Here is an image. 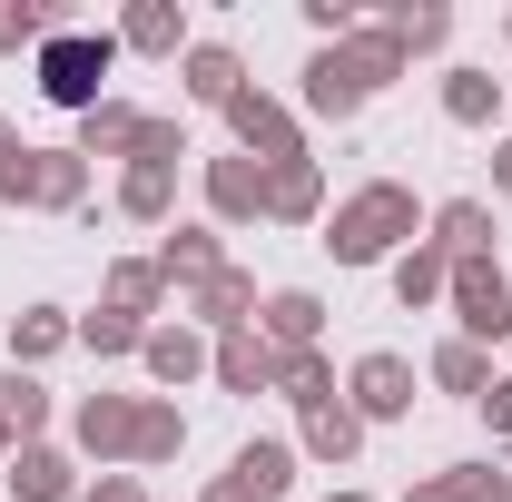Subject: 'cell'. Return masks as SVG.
<instances>
[{"label":"cell","instance_id":"obj_43","mask_svg":"<svg viewBox=\"0 0 512 502\" xmlns=\"http://www.w3.org/2000/svg\"><path fill=\"white\" fill-rule=\"evenodd\" d=\"M0 463H10V434H0Z\"/></svg>","mask_w":512,"mask_h":502},{"label":"cell","instance_id":"obj_7","mask_svg":"<svg viewBox=\"0 0 512 502\" xmlns=\"http://www.w3.org/2000/svg\"><path fill=\"white\" fill-rule=\"evenodd\" d=\"M69 434L99 473H128V443H138V394H79L69 404Z\"/></svg>","mask_w":512,"mask_h":502},{"label":"cell","instance_id":"obj_31","mask_svg":"<svg viewBox=\"0 0 512 502\" xmlns=\"http://www.w3.org/2000/svg\"><path fill=\"white\" fill-rule=\"evenodd\" d=\"M503 99H512V89L493 79V69H444V119L453 128H493V119H503Z\"/></svg>","mask_w":512,"mask_h":502},{"label":"cell","instance_id":"obj_41","mask_svg":"<svg viewBox=\"0 0 512 502\" xmlns=\"http://www.w3.org/2000/svg\"><path fill=\"white\" fill-rule=\"evenodd\" d=\"M493 188L512 197V138H493Z\"/></svg>","mask_w":512,"mask_h":502},{"label":"cell","instance_id":"obj_20","mask_svg":"<svg viewBox=\"0 0 512 502\" xmlns=\"http://www.w3.org/2000/svg\"><path fill=\"white\" fill-rule=\"evenodd\" d=\"M119 50H138V60H188V10L178 0H138L119 20Z\"/></svg>","mask_w":512,"mask_h":502},{"label":"cell","instance_id":"obj_27","mask_svg":"<svg viewBox=\"0 0 512 502\" xmlns=\"http://www.w3.org/2000/svg\"><path fill=\"white\" fill-rule=\"evenodd\" d=\"M99 306L148 325V315L168 306V276H158V256H119V266H109V286H99Z\"/></svg>","mask_w":512,"mask_h":502},{"label":"cell","instance_id":"obj_26","mask_svg":"<svg viewBox=\"0 0 512 502\" xmlns=\"http://www.w3.org/2000/svg\"><path fill=\"white\" fill-rule=\"evenodd\" d=\"M0 434H10V453H20V443H50V384L20 375V365L0 375Z\"/></svg>","mask_w":512,"mask_h":502},{"label":"cell","instance_id":"obj_3","mask_svg":"<svg viewBox=\"0 0 512 502\" xmlns=\"http://www.w3.org/2000/svg\"><path fill=\"white\" fill-rule=\"evenodd\" d=\"M109 69H119V30H79V20H60V30L40 40V99L69 109V119H89V109L109 99Z\"/></svg>","mask_w":512,"mask_h":502},{"label":"cell","instance_id":"obj_9","mask_svg":"<svg viewBox=\"0 0 512 502\" xmlns=\"http://www.w3.org/2000/svg\"><path fill=\"white\" fill-rule=\"evenodd\" d=\"M256 306H266V296H256V276H247V266H217V276H207V286H197V296H188L178 315H188L197 335L217 345V335H237V325H256Z\"/></svg>","mask_w":512,"mask_h":502},{"label":"cell","instance_id":"obj_8","mask_svg":"<svg viewBox=\"0 0 512 502\" xmlns=\"http://www.w3.org/2000/svg\"><path fill=\"white\" fill-rule=\"evenodd\" d=\"M345 404H355V424H404L414 414V365L404 355H355V375H345Z\"/></svg>","mask_w":512,"mask_h":502},{"label":"cell","instance_id":"obj_28","mask_svg":"<svg viewBox=\"0 0 512 502\" xmlns=\"http://www.w3.org/2000/svg\"><path fill=\"white\" fill-rule=\"evenodd\" d=\"M138 138H148V109H128V99H99V109L79 119V158H138Z\"/></svg>","mask_w":512,"mask_h":502},{"label":"cell","instance_id":"obj_18","mask_svg":"<svg viewBox=\"0 0 512 502\" xmlns=\"http://www.w3.org/2000/svg\"><path fill=\"white\" fill-rule=\"evenodd\" d=\"M60 345H79V315L69 306H20L10 315V365H20V375H40Z\"/></svg>","mask_w":512,"mask_h":502},{"label":"cell","instance_id":"obj_32","mask_svg":"<svg viewBox=\"0 0 512 502\" xmlns=\"http://www.w3.org/2000/svg\"><path fill=\"white\" fill-rule=\"evenodd\" d=\"M424 375L444 384V394H463V404H483V394H493V355H483V345H463V335H444Z\"/></svg>","mask_w":512,"mask_h":502},{"label":"cell","instance_id":"obj_44","mask_svg":"<svg viewBox=\"0 0 512 502\" xmlns=\"http://www.w3.org/2000/svg\"><path fill=\"white\" fill-rule=\"evenodd\" d=\"M503 40H512V10H503Z\"/></svg>","mask_w":512,"mask_h":502},{"label":"cell","instance_id":"obj_10","mask_svg":"<svg viewBox=\"0 0 512 502\" xmlns=\"http://www.w3.org/2000/svg\"><path fill=\"white\" fill-rule=\"evenodd\" d=\"M207 384H217V394H276V345H266L256 325L217 335V345H207Z\"/></svg>","mask_w":512,"mask_h":502},{"label":"cell","instance_id":"obj_33","mask_svg":"<svg viewBox=\"0 0 512 502\" xmlns=\"http://www.w3.org/2000/svg\"><path fill=\"white\" fill-rule=\"evenodd\" d=\"M276 394H286L296 414L335 404V365H325V345H306V355H276Z\"/></svg>","mask_w":512,"mask_h":502},{"label":"cell","instance_id":"obj_12","mask_svg":"<svg viewBox=\"0 0 512 502\" xmlns=\"http://www.w3.org/2000/svg\"><path fill=\"white\" fill-rule=\"evenodd\" d=\"M0 483H10V502H79V463H69L60 443H20L0 463Z\"/></svg>","mask_w":512,"mask_h":502},{"label":"cell","instance_id":"obj_37","mask_svg":"<svg viewBox=\"0 0 512 502\" xmlns=\"http://www.w3.org/2000/svg\"><path fill=\"white\" fill-rule=\"evenodd\" d=\"M138 158H148V168H178V158H188V119H158V109H148V138H138Z\"/></svg>","mask_w":512,"mask_h":502},{"label":"cell","instance_id":"obj_5","mask_svg":"<svg viewBox=\"0 0 512 502\" xmlns=\"http://www.w3.org/2000/svg\"><path fill=\"white\" fill-rule=\"evenodd\" d=\"M444 306H453V325H463V345H503L512 335V276L493 256H473V266H453Z\"/></svg>","mask_w":512,"mask_h":502},{"label":"cell","instance_id":"obj_30","mask_svg":"<svg viewBox=\"0 0 512 502\" xmlns=\"http://www.w3.org/2000/svg\"><path fill=\"white\" fill-rule=\"evenodd\" d=\"M384 40H394L404 60H434V50L453 40V10L444 0H394V10H384Z\"/></svg>","mask_w":512,"mask_h":502},{"label":"cell","instance_id":"obj_6","mask_svg":"<svg viewBox=\"0 0 512 502\" xmlns=\"http://www.w3.org/2000/svg\"><path fill=\"white\" fill-rule=\"evenodd\" d=\"M296 493V443H237V453H227V473H217V483H207V493L197 502H286Z\"/></svg>","mask_w":512,"mask_h":502},{"label":"cell","instance_id":"obj_45","mask_svg":"<svg viewBox=\"0 0 512 502\" xmlns=\"http://www.w3.org/2000/svg\"><path fill=\"white\" fill-rule=\"evenodd\" d=\"M503 89H512V79H503Z\"/></svg>","mask_w":512,"mask_h":502},{"label":"cell","instance_id":"obj_24","mask_svg":"<svg viewBox=\"0 0 512 502\" xmlns=\"http://www.w3.org/2000/svg\"><path fill=\"white\" fill-rule=\"evenodd\" d=\"M424 227H434V247H444L453 266H473V256H493V207H483V197H444V207H434Z\"/></svg>","mask_w":512,"mask_h":502},{"label":"cell","instance_id":"obj_38","mask_svg":"<svg viewBox=\"0 0 512 502\" xmlns=\"http://www.w3.org/2000/svg\"><path fill=\"white\" fill-rule=\"evenodd\" d=\"M306 30H316L325 50H335V40L355 30V0H306Z\"/></svg>","mask_w":512,"mask_h":502},{"label":"cell","instance_id":"obj_19","mask_svg":"<svg viewBox=\"0 0 512 502\" xmlns=\"http://www.w3.org/2000/svg\"><path fill=\"white\" fill-rule=\"evenodd\" d=\"M266 217H276V227H316V217H325V168H316V158L266 168Z\"/></svg>","mask_w":512,"mask_h":502},{"label":"cell","instance_id":"obj_40","mask_svg":"<svg viewBox=\"0 0 512 502\" xmlns=\"http://www.w3.org/2000/svg\"><path fill=\"white\" fill-rule=\"evenodd\" d=\"M483 424H493V434H512V375H493V394H483Z\"/></svg>","mask_w":512,"mask_h":502},{"label":"cell","instance_id":"obj_13","mask_svg":"<svg viewBox=\"0 0 512 502\" xmlns=\"http://www.w3.org/2000/svg\"><path fill=\"white\" fill-rule=\"evenodd\" d=\"M207 217H217V227H256V217H266V168L237 158V148L207 158Z\"/></svg>","mask_w":512,"mask_h":502},{"label":"cell","instance_id":"obj_15","mask_svg":"<svg viewBox=\"0 0 512 502\" xmlns=\"http://www.w3.org/2000/svg\"><path fill=\"white\" fill-rule=\"evenodd\" d=\"M178 89H188L197 109H227V99L247 89V60H237L227 40H188V60H178Z\"/></svg>","mask_w":512,"mask_h":502},{"label":"cell","instance_id":"obj_17","mask_svg":"<svg viewBox=\"0 0 512 502\" xmlns=\"http://www.w3.org/2000/svg\"><path fill=\"white\" fill-rule=\"evenodd\" d=\"M217 266H227V247H217V227H168V237H158V276L178 286V306H188V296L207 286V276H217Z\"/></svg>","mask_w":512,"mask_h":502},{"label":"cell","instance_id":"obj_36","mask_svg":"<svg viewBox=\"0 0 512 502\" xmlns=\"http://www.w3.org/2000/svg\"><path fill=\"white\" fill-rule=\"evenodd\" d=\"M30 158H40V148L0 119V207H30Z\"/></svg>","mask_w":512,"mask_h":502},{"label":"cell","instance_id":"obj_35","mask_svg":"<svg viewBox=\"0 0 512 502\" xmlns=\"http://www.w3.org/2000/svg\"><path fill=\"white\" fill-rule=\"evenodd\" d=\"M79 345H89V355H99V365H119V355H138V345H148V325H138V315H79Z\"/></svg>","mask_w":512,"mask_h":502},{"label":"cell","instance_id":"obj_21","mask_svg":"<svg viewBox=\"0 0 512 502\" xmlns=\"http://www.w3.org/2000/svg\"><path fill=\"white\" fill-rule=\"evenodd\" d=\"M188 453V414L168 404V394H138V443H128V473H158V463H178Z\"/></svg>","mask_w":512,"mask_h":502},{"label":"cell","instance_id":"obj_29","mask_svg":"<svg viewBox=\"0 0 512 502\" xmlns=\"http://www.w3.org/2000/svg\"><path fill=\"white\" fill-rule=\"evenodd\" d=\"M296 453H316V463H335V473H345V463L365 453V424H355V404H345V394H335V404H316V414H306V434H296Z\"/></svg>","mask_w":512,"mask_h":502},{"label":"cell","instance_id":"obj_1","mask_svg":"<svg viewBox=\"0 0 512 502\" xmlns=\"http://www.w3.org/2000/svg\"><path fill=\"white\" fill-rule=\"evenodd\" d=\"M394 79H404V50L384 40V20H355L335 50H316V60H306V109L345 128V119H365Z\"/></svg>","mask_w":512,"mask_h":502},{"label":"cell","instance_id":"obj_22","mask_svg":"<svg viewBox=\"0 0 512 502\" xmlns=\"http://www.w3.org/2000/svg\"><path fill=\"white\" fill-rule=\"evenodd\" d=\"M444 286H453V256L434 247V237H414V247L394 256V306H404V315L444 306Z\"/></svg>","mask_w":512,"mask_h":502},{"label":"cell","instance_id":"obj_42","mask_svg":"<svg viewBox=\"0 0 512 502\" xmlns=\"http://www.w3.org/2000/svg\"><path fill=\"white\" fill-rule=\"evenodd\" d=\"M325 502H375V493H355V483H335V493H325Z\"/></svg>","mask_w":512,"mask_h":502},{"label":"cell","instance_id":"obj_25","mask_svg":"<svg viewBox=\"0 0 512 502\" xmlns=\"http://www.w3.org/2000/svg\"><path fill=\"white\" fill-rule=\"evenodd\" d=\"M404 502H512V473L503 463H444V473H424Z\"/></svg>","mask_w":512,"mask_h":502},{"label":"cell","instance_id":"obj_16","mask_svg":"<svg viewBox=\"0 0 512 502\" xmlns=\"http://www.w3.org/2000/svg\"><path fill=\"white\" fill-rule=\"evenodd\" d=\"M30 207H40V217H79V207H89V158H79V148H40V158H30Z\"/></svg>","mask_w":512,"mask_h":502},{"label":"cell","instance_id":"obj_34","mask_svg":"<svg viewBox=\"0 0 512 502\" xmlns=\"http://www.w3.org/2000/svg\"><path fill=\"white\" fill-rule=\"evenodd\" d=\"M50 30H60V10H50V0H0V60H20V50L40 60V40H50Z\"/></svg>","mask_w":512,"mask_h":502},{"label":"cell","instance_id":"obj_39","mask_svg":"<svg viewBox=\"0 0 512 502\" xmlns=\"http://www.w3.org/2000/svg\"><path fill=\"white\" fill-rule=\"evenodd\" d=\"M79 502H148L138 473H99V483H79Z\"/></svg>","mask_w":512,"mask_h":502},{"label":"cell","instance_id":"obj_4","mask_svg":"<svg viewBox=\"0 0 512 502\" xmlns=\"http://www.w3.org/2000/svg\"><path fill=\"white\" fill-rule=\"evenodd\" d=\"M217 119H227V138H237V158H256V168H286V158H306V128H296V109H286V99H266L256 79L227 99V109H217Z\"/></svg>","mask_w":512,"mask_h":502},{"label":"cell","instance_id":"obj_23","mask_svg":"<svg viewBox=\"0 0 512 502\" xmlns=\"http://www.w3.org/2000/svg\"><path fill=\"white\" fill-rule=\"evenodd\" d=\"M119 217H128V227H168V217H178V168L128 158V168H119Z\"/></svg>","mask_w":512,"mask_h":502},{"label":"cell","instance_id":"obj_2","mask_svg":"<svg viewBox=\"0 0 512 502\" xmlns=\"http://www.w3.org/2000/svg\"><path fill=\"white\" fill-rule=\"evenodd\" d=\"M414 227H424L414 188H404V178H365V188L325 217V256H335V266H384V256L414 247Z\"/></svg>","mask_w":512,"mask_h":502},{"label":"cell","instance_id":"obj_14","mask_svg":"<svg viewBox=\"0 0 512 502\" xmlns=\"http://www.w3.org/2000/svg\"><path fill=\"white\" fill-rule=\"evenodd\" d=\"M138 365H148V375L168 384V394H188V384L207 375V335H197L188 315H178V325H148V345H138Z\"/></svg>","mask_w":512,"mask_h":502},{"label":"cell","instance_id":"obj_11","mask_svg":"<svg viewBox=\"0 0 512 502\" xmlns=\"http://www.w3.org/2000/svg\"><path fill=\"white\" fill-rule=\"evenodd\" d=\"M256 335H266L276 355H306V345H325V296H316V286H276V296L256 306Z\"/></svg>","mask_w":512,"mask_h":502}]
</instances>
